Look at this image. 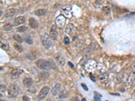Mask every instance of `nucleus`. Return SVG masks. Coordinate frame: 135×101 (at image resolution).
<instances>
[{
	"mask_svg": "<svg viewBox=\"0 0 135 101\" xmlns=\"http://www.w3.org/2000/svg\"><path fill=\"white\" fill-rule=\"evenodd\" d=\"M36 66L38 68L43 70H49L51 68L49 63L45 59H39L36 61Z\"/></svg>",
	"mask_w": 135,
	"mask_h": 101,
	"instance_id": "nucleus-1",
	"label": "nucleus"
},
{
	"mask_svg": "<svg viewBox=\"0 0 135 101\" xmlns=\"http://www.w3.org/2000/svg\"><path fill=\"white\" fill-rule=\"evenodd\" d=\"M41 42H42L43 47H45L46 49H49V48L52 47L51 37L47 33H45V34L42 35V36H41Z\"/></svg>",
	"mask_w": 135,
	"mask_h": 101,
	"instance_id": "nucleus-2",
	"label": "nucleus"
},
{
	"mask_svg": "<svg viewBox=\"0 0 135 101\" xmlns=\"http://www.w3.org/2000/svg\"><path fill=\"white\" fill-rule=\"evenodd\" d=\"M66 18L65 16H64L63 15H60L59 16H57L56 20L57 27L60 28H63L66 24Z\"/></svg>",
	"mask_w": 135,
	"mask_h": 101,
	"instance_id": "nucleus-3",
	"label": "nucleus"
},
{
	"mask_svg": "<svg viewBox=\"0 0 135 101\" xmlns=\"http://www.w3.org/2000/svg\"><path fill=\"white\" fill-rule=\"evenodd\" d=\"M8 95L10 97H16L18 96V88L15 85H10L8 88Z\"/></svg>",
	"mask_w": 135,
	"mask_h": 101,
	"instance_id": "nucleus-4",
	"label": "nucleus"
},
{
	"mask_svg": "<svg viewBox=\"0 0 135 101\" xmlns=\"http://www.w3.org/2000/svg\"><path fill=\"white\" fill-rule=\"evenodd\" d=\"M50 90V88L48 86H44L42 89L40 90L39 93L38 94V98L39 100H43L47 96V95L49 93Z\"/></svg>",
	"mask_w": 135,
	"mask_h": 101,
	"instance_id": "nucleus-5",
	"label": "nucleus"
},
{
	"mask_svg": "<svg viewBox=\"0 0 135 101\" xmlns=\"http://www.w3.org/2000/svg\"><path fill=\"white\" fill-rule=\"evenodd\" d=\"M49 36L51 37V39L53 40H56L58 38V35H57V26L56 25H53L49 32Z\"/></svg>",
	"mask_w": 135,
	"mask_h": 101,
	"instance_id": "nucleus-6",
	"label": "nucleus"
},
{
	"mask_svg": "<svg viewBox=\"0 0 135 101\" xmlns=\"http://www.w3.org/2000/svg\"><path fill=\"white\" fill-rule=\"evenodd\" d=\"M65 32L70 35H72L73 34H75L76 28L72 24H68L66 27L65 28Z\"/></svg>",
	"mask_w": 135,
	"mask_h": 101,
	"instance_id": "nucleus-7",
	"label": "nucleus"
},
{
	"mask_svg": "<svg viewBox=\"0 0 135 101\" xmlns=\"http://www.w3.org/2000/svg\"><path fill=\"white\" fill-rule=\"evenodd\" d=\"M22 73H23V70L21 69H16V70H12L11 71V77L12 79L15 80L18 78Z\"/></svg>",
	"mask_w": 135,
	"mask_h": 101,
	"instance_id": "nucleus-8",
	"label": "nucleus"
},
{
	"mask_svg": "<svg viewBox=\"0 0 135 101\" xmlns=\"http://www.w3.org/2000/svg\"><path fill=\"white\" fill-rule=\"evenodd\" d=\"M25 21H26V20L24 16H19V17H17L16 18H15L14 22L15 26H18V25L22 24H24Z\"/></svg>",
	"mask_w": 135,
	"mask_h": 101,
	"instance_id": "nucleus-9",
	"label": "nucleus"
},
{
	"mask_svg": "<svg viewBox=\"0 0 135 101\" xmlns=\"http://www.w3.org/2000/svg\"><path fill=\"white\" fill-rule=\"evenodd\" d=\"M61 90V84H56L54 87L52 88V92L53 96H56L57 94H59Z\"/></svg>",
	"mask_w": 135,
	"mask_h": 101,
	"instance_id": "nucleus-10",
	"label": "nucleus"
},
{
	"mask_svg": "<svg viewBox=\"0 0 135 101\" xmlns=\"http://www.w3.org/2000/svg\"><path fill=\"white\" fill-rule=\"evenodd\" d=\"M28 24L30 26V27L32 28H36L39 26V24L37 22V21L35 19L31 18L30 19L28 20Z\"/></svg>",
	"mask_w": 135,
	"mask_h": 101,
	"instance_id": "nucleus-11",
	"label": "nucleus"
},
{
	"mask_svg": "<svg viewBox=\"0 0 135 101\" xmlns=\"http://www.w3.org/2000/svg\"><path fill=\"white\" fill-rule=\"evenodd\" d=\"M32 84H33V80L31 78H26L23 80V84L24 86L27 88L31 87L32 85Z\"/></svg>",
	"mask_w": 135,
	"mask_h": 101,
	"instance_id": "nucleus-12",
	"label": "nucleus"
},
{
	"mask_svg": "<svg viewBox=\"0 0 135 101\" xmlns=\"http://www.w3.org/2000/svg\"><path fill=\"white\" fill-rule=\"evenodd\" d=\"M16 14V9H8L7 10L4 14L5 17H11V16H14Z\"/></svg>",
	"mask_w": 135,
	"mask_h": 101,
	"instance_id": "nucleus-13",
	"label": "nucleus"
},
{
	"mask_svg": "<svg viewBox=\"0 0 135 101\" xmlns=\"http://www.w3.org/2000/svg\"><path fill=\"white\" fill-rule=\"evenodd\" d=\"M56 62L57 63L58 65H60V66H63V65H64L65 62H66V60H65L64 57H63L61 56V55H57V56H56Z\"/></svg>",
	"mask_w": 135,
	"mask_h": 101,
	"instance_id": "nucleus-14",
	"label": "nucleus"
},
{
	"mask_svg": "<svg viewBox=\"0 0 135 101\" xmlns=\"http://www.w3.org/2000/svg\"><path fill=\"white\" fill-rule=\"evenodd\" d=\"M1 48L5 50H8L10 49V45L4 39L1 40Z\"/></svg>",
	"mask_w": 135,
	"mask_h": 101,
	"instance_id": "nucleus-15",
	"label": "nucleus"
},
{
	"mask_svg": "<svg viewBox=\"0 0 135 101\" xmlns=\"http://www.w3.org/2000/svg\"><path fill=\"white\" fill-rule=\"evenodd\" d=\"M99 80L101 83L103 84H106L108 80V76L107 74H103L100 75L99 77Z\"/></svg>",
	"mask_w": 135,
	"mask_h": 101,
	"instance_id": "nucleus-16",
	"label": "nucleus"
},
{
	"mask_svg": "<svg viewBox=\"0 0 135 101\" xmlns=\"http://www.w3.org/2000/svg\"><path fill=\"white\" fill-rule=\"evenodd\" d=\"M47 11L45 9H40V10H36L35 12V14L36 15V16H44L47 14Z\"/></svg>",
	"mask_w": 135,
	"mask_h": 101,
	"instance_id": "nucleus-17",
	"label": "nucleus"
},
{
	"mask_svg": "<svg viewBox=\"0 0 135 101\" xmlns=\"http://www.w3.org/2000/svg\"><path fill=\"white\" fill-rule=\"evenodd\" d=\"M13 39H14V40H15L16 41H17L18 43H23V41H24V39H22V37L20 36V35H13Z\"/></svg>",
	"mask_w": 135,
	"mask_h": 101,
	"instance_id": "nucleus-18",
	"label": "nucleus"
},
{
	"mask_svg": "<svg viewBox=\"0 0 135 101\" xmlns=\"http://www.w3.org/2000/svg\"><path fill=\"white\" fill-rule=\"evenodd\" d=\"M14 47L15 48V49H16L18 52H19V53L22 52V50H23V48H22V47L20 45L19 43H15L14 44Z\"/></svg>",
	"mask_w": 135,
	"mask_h": 101,
	"instance_id": "nucleus-19",
	"label": "nucleus"
},
{
	"mask_svg": "<svg viewBox=\"0 0 135 101\" xmlns=\"http://www.w3.org/2000/svg\"><path fill=\"white\" fill-rule=\"evenodd\" d=\"M102 12L105 16H107L110 13V8H109L108 6H103L102 8Z\"/></svg>",
	"mask_w": 135,
	"mask_h": 101,
	"instance_id": "nucleus-20",
	"label": "nucleus"
},
{
	"mask_svg": "<svg viewBox=\"0 0 135 101\" xmlns=\"http://www.w3.org/2000/svg\"><path fill=\"white\" fill-rule=\"evenodd\" d=\"M12 29V26L10 23L5 24L3 26V30L5 31H10Z\"/></svg>",
	"mask_w": 135,
	"mask_h": 101,
	"instance_id": "nucleus-21",
	"label": "nucleus"
},
{
	"mask_svg": "<svg viewBox=\"0 0 135 101\" xmlns=\"http://www.w3.org/2000/svg\"><path fill=\"white\" fill-rule=\"evenodd\" d=\"M49 63V65H50V67L52 69H53V70H56L57 67H56V62L54 61H53L52 59H50L49 61H48Z\"/></svg>",
	"mask_w": 135,
	"mask_h": 101,
	"instance_id": "nucleus-22",
	"label": "nucleus"
},
{
	"mask_svg": "<svg viewBox=\"0 0 135 101\" xmlns=\"http://www.w3.org/2000/svg\"><path fill=\"white\" fill-rule=\"evenodd\" d=\"M26 29H27L26 26H19V27L17 28H16V30L18 32H23L26 31Z\"/></svg>",
	"mask_w": 135,
	"mask_h": 101,
	"instance_id": "nucleus-23",
	"label": "nucleus"
},
{
	"mask_svg": "<svg viewBox=\"0 0 135 101\" xmlns=\"http://www.w3.org/2000/svg\"><path fill=\"white\" fill-rule=\"evenodd\" d=\"M92 50L91 49L89 48V47H88L87 49H85L83 51V53L85 55V56H88V55H91V53Z\"/></svg>",
	"mask_w": 135,
	"mask_h": 101,
	"instance_id": "nucleus-24",
	"label": "nucleus"
},
{
	"mask_svg": "<svg viewBox=\"0 0 135 101\" xmlns=\"http://www.w3.org/2000/svg\"><path fill=\"white\" fill-rule=\"evenodd\" d=\"M40 77L41 78V79H45V78H47L49 76V74L47 73H46V72H43V73H41V74H40Z\"/></svg>",
	"mask_w": 135,
	"mask_h": 101,
	"instance_id": "nucleus-25",
	"label": "nucleus"
},
{
	"mask_svg": "<svg viewBox=\"0 0 135 101\" xmlns=\"http://www.w3.org/2000/svg\"><path fill=\"white\" fill-rule=\"evenodd\" d=\"M70 39L68 37V36H65L64 38V43L66 45H70Z\"/></svg>",
	"mask_w": 135,
	"mask_h": 101,
	"instance_id": "nucleus-26",
	"label": "nucleus"
},
{
	"mask_svg": "<svg viewBox=\"0 0 135 101\" xmlns=\"http://www.w3.org/2000/svg\"><path fill=\"white\" fill-rule=\"evenodd\" d=\"M25 41L28 43V44H30V45H32V40L30 37H26L25 39Z\"/></svg>",
	"mask_w": 135,
	"mask_h": 101,
	"instance_id": "nucleus-27",
	"label": "nucleus"
},
{
	"mask_svg": "<svg viewBox=\"0 0 135 101\" xmlns=\"http://www.w3.org/2000/svg\"><path fill=\"white\" fill-rule=\"evenodd\" d=\"M63 10H71V7L70 5H65L63 7Z\"/></svg>",
	"mask_w": 135,
	"mask_h": 101,
	"instance_id": "nucleus-28",
	"label": "nucleus"
},
{
	"mask_svg": "<svg viewBox=\"0 0 135 101\" xmlns=\"http://www.w3.org/2000/svg\"><path fill=\"white\" fill-rule=\"evenodd\" d=\"M22 99H23V101H30V98L27 97L26 96H24L22 97Z\"/></svg>",
	"mask_w": 135,
	"mask_h": 101,
	"instance_id": "nucleus-29",
	"label": "nucleus"
},
{
	"mask_svg": "<svg viewBox=\"0 0 135 101\" xmlns=\"http://www.w3.org/2000/svg\"><path fill=\"white\" fill-rule=\"evenodd\" d=\"M132 70L133 71V73H135V62L133 63V64L132 65Z\"/></svg>",
	"mask_w": 135,
	"mask_h": 101,
	"instance_id": "nucleus-30",
	"label": "nucleus"
},
{
	"mask_svg": "<svg viewBox=\"0 0 135 101\" xmlns=\"http://www.w3.org/2000/svg\"><path fill=\"white\" fill-rule=\"evenodd\" d=\"M81 86H82L83 87L84 89L85 90H87H87H88V88H87V86H85V84H81Z\"/></svg>",
	"mask_w": 135,
	"mask_h": 101,
	"instance_id": "nucleus-31",
	"label": "nucleus"
},
{
	"mask_svg": "<svg viewBox=\"0 0 135 101\" xmlns=\"http://www.w3.org/2000/svg\"><path fill=\"white\" fill-rule=\"evenodd\" d=\"M95 2H96V4H102V1H101V0H97Z\"/></svg>",
	"mask_w": 135,
	"mask_h": 101,
	"instance_id": "nucleus-32",
	"label": "nucleus"
},
{
	"mask_svg": "<svg viewBox=\"0 0 135 101\" xmlns=\"http://www.w3.org/2000/svg\"><path fill=\"white\" fill-rule=\"evenodd\" d=\"M68 65L70 66V67L71 68H74V65H73L71 62H68Z\"/></svg>",
	"mask_w": 135,
	"mask_h": 101,
	"instance_id": "nucleus-33",
	"label": "nucleus"
},
{
	"mask_svg": "<svg viewBox=\"0 0 135 101\" xmlns=\"http://www.w3.org/2000/svg\"><path fill=\"white\" fill-rule=\"evenodd\" d=\"M81 101H86V99H85V98H83Z\"/></svg>",
	"mask_w": 135,
	"mask_h": 101,
	"instance_id": "nucleus-34",
	"label": "nucleus"
},
{
	"mask_svg": "<svg viewBox=\"0 0 135 101\" xmlns=\"http://www.w3.org/2000/svg\"><path fill=\"white\" fill-rule=\"evenodd\" d=\"M134 83L135 84V79H134Z\"/></svg>",
	"mask_w": 135,
	"mask_h": 101,
	"instance_id": "nucleus-35",
	"label": "nucleus"
}]
</instances>
